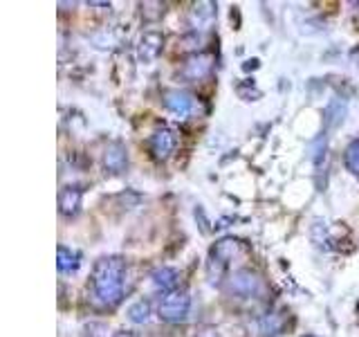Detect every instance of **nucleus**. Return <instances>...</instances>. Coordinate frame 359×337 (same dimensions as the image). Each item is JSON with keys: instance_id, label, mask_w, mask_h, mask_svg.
<instances>
[{"instance_id": "obj_1", "label": "nucleus", "mask_w": 359, "mask_h": 337, "mask_svg": "<svg viewBox=\"0 0 359 337\" xmlns=\"http://www.w3.org/2000/svg\"><path fill=\"white\" fill-rule=\"evenodd\" d=\"M123 277H126V263L119 256H104L95 263L93 295L101 306L112 308L121 301Z\"/></svg>"}, {"instance_id": "obj_2", "label": "nucleus", "mask_w": 359, "mask_h": 337, "mask_svg": "<svg viewBox=\"0 0 359 337\" xmlns=\"http://www.w3.org/2000/svg\"><path fill=\"white\" fill-rule=\"evenodd\" d=\"M189 310H191V297L187 290H173V292H166L162 297L160 306H157V315L160 319L168 322V324H180L189 317Z\"/></svg>"}, {"instance_id": "obj_3", "label": "nucleus", "mask_w": 359, "mask_h": 337, "mask_svg": "<svg viewBox=\"0 0 359 337\" xmlns=\"http://www.w3.org/2000/svg\"><path fill=\"white\" fill-rule=\"evenodd\" d=\"M175 144H177L175 133L168 126H162V128H157L151 138V153L155 155V160H166V157L175 151Z\"/></svg>"}, {"instance_id": "obj_4", "label": "nucleus", "mask_w": 359, "mask_h": 337, "mask_svg": "<svg viewBox=\"0 0 359 337\" xmlns=\"http://www.w3.org/2000/svg\"><path fill=\"white\" fill-rule=\"evenodd\" d=\"M164 106L171 110L173 115L184 119L196 110V99L182 93V90H168V93H164Z\"/></svg>"}, {"instance_id": "obj_5", "label": "nucleus", "mask_w": 359, "mask_h": 337, "mask_svg": "<svg viewBox=\"0 0 359 337\" xmlns=\"http://www.w3.org/2000/svg\"><path fill=\"white\" fill-rule=\"evenodd\" d=\"M229 286L236 295H243V297H250L258 290V277L252 275L250 270H238V272H233L231 279H229Z\"/></svg>"}, {"instance_id": "obj_6", "label": "nucleus", "mask_w": 359, "mask_h": 337, "mask_svg": "<svg viewBox=\"0 0 359 337\" xmlns=\"http://www.w3.org/2000/svg\"><path fill=\"white\" fill-rule=\"evenodd\" d=\"M153 286L157 290H162L164 295L166 292H173L177 290V284H180V272L173 267H160V270H155L153 272Z\"/></svg>"}, {"instance_id": "obj_7", "label": "nucleus", "mask_w": 359, "mask_h": 337, "mask_svg": "<svg viewBox=\"0 0 359 337\" xmlns=\"http://www.w3.org/2000/svg\"><path fill=\"white\" fill-rule=\"evenodd\" d=\"M59 205H61V211L65 216H72V213L79 211L81 207V189H63L61 191V198H59Z\"/></svg>"}, {"instance_id": "obj_8", "label": "nucleus", "mask_w": 359, "mask_h": 337, "mask_svg": "<svg viewBox=\"0 0 359 337\" xmlns=\"http://www.w3.org/2000/svg\"><path fill=\"white\" fill-rule=\"evenodd\" d=\"M56 254H59L56 256V265H59L61 272H74V270L79 267V263H81V256L65 245H59V252Z\"/></svg>"}, {"instance_id": "obj_9", "label": "nucleus", "mask_w": 359, "mask_h": 337, "mask_svg": "<svg viewBox=\"0 0 359 337\" xmlns=\"http://www.w3.org/2000/svg\"><path fill=\"white\" fill-rule=\"evenodd\" d=\"M209 70H211V59H209V56H196V59H191V61L187 63L184 74L196 81V79H202Z\"/></svg>"}, {"instance_id": "obj_10", "label": "nucleus", "mask_w": 359, "mask_h": 337, "mask_svg": "<svg viewBox=\"0 0 359 337\" xmlns=\"http://www.w3.org/2000/svg\"><path fill=\"white\" fill-rule=\"evenodd\" d=\"M123 164H126V153H123L119 144H112L106 151V168H110L112 173H119Z\"/></svg>"}, {"instance_id": "obj_11", "label": "nucleus", "mask_w": 359, "mask_h": 337, "mask_svg": "<svg viewBox=\"0 0 359 337\" xmlns=\"http://www.w3.org/2000/svg\"><path fill=\"white\" fill-rule=\"evenodd\" d=\"M128 319H130L133 324H146V322L151 319V303H149V301H144V299L130 303V308H128Z\"/></svg>"}, {"instance_id": "obj_12", "label": "nucleus", "mask_w": 359, "mask_h": 337, "mask_svg": "<svg viewBox=\"0 0 359 337\" xmlns=\"http://www.w3.org/2000/svg\"><path fill=\"white\" fill-rule=\"evenodd\" d=\"M344 164L351 173L359 176V140H355L344 153Z\"/></svg>"}, {"instance_id": "obj_13", "label": "nucleus", "mask_w": 359, "mask_h": 337, "mask_svg": "<svg viewBox=\"0 0 359 337\" xmlns=\"http://www.w3.org/2000/svg\"><path fill=\"white\" fill-rule=\"evenodd\" d=\"M194 337H220V335H218V331H213V329H205V331H200Z\"/></svg>"}, {"instance_id": "obj_14", "label": "nucleus", "mask_w": 359, "mask_h": 337, "mask_svg": "<svg viewBox=\"0 0 359 337\" xmlns=\"http://www.w3.org/2000/svg\"><path fill=\"white\" fill-rule=\"evenodd\" d=\"M112 337H137V335H135L133 331H117Z\"/></svg>"}, {"instance_id": "obj_15", "label": "nucleus", "mask_w": 359, "mask_h": 337, "mask_svg": "<svg viewBox=\"0 0 359 337\" xmlns=\"http://www.w3.org/2000/svg\"><path fill=\"white\" fill-rule=\"evenodd\" d=\"M306 337H317V335H306Z\"/></svg>"}, {"instance_id": "obj_16", "label": "nucleus", "mask_w": 359, "mask_h": 337, "mask_svg": "<svg viewBox=\"0 0 359 337\" xmlns=\"http://www.w3.org/2000/svg\"><path fill=\"white\" fill-rule=\"evenodd\" d=\"M357 315H359V306H357Z\"/></svg>"}]
</instances>
